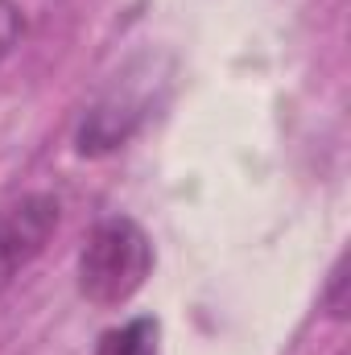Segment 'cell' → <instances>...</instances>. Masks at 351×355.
Instances as JSON below:
<instances>
[{
	"instance_id": "1",
	"label": "cell",
	"mask_w": 351,
	"mask_h": 355,
	"mask_svg": "<svg viewBox=\"0 0 351 355\" xmlns=\"http://www.w3.org/2000/svg\"><path fill=\"white\" fill-rule=\"evenodd\" d=\"M153 261L157 257H153L149 232L128 215H108L91 227L87 244L79 252V268H75L79 297L99 310L124 306L153 277Z\"/></svg>"
},
{
	"instance_id": "2",
	"label": "cell",
	"mask_w": 351,
	"mask_h": 355,
	"mask_svg": "<svg viewBox=\"0 0 351 355\" xmlns=\"http://www.w3.org/2000/svg\"><path fill=\"white\" fill-rule=\"evenodd\" d=\"M62 223V202L50 190H29L0 207V293L33 265Z\"/></svg>"
},
{
	"instance_id": "3",
	"label": "cell",
	"mask_w": 351,
	"mask_h": 355,
	"mask_svg": "<svg viewBox=\"0 0 351 355\" xmlns=\"http://www.w3.org/2000/svg\"><path fill=\"white\" fill-rule=\"evenodd\" d=\"M157 339H162L157 318L141 314V318H128L124 327H112L99 339L95 355H157Z\"/></svg>"
},
{
	"instance_id": "4",
	"label": "cell",
	"mask_w": 351,
	"mask_h": 355,
	"mask_svg": "<svg viewBox=\"0 0 351 355\" xmlns=\"http://www.w3.org/2000/svg\"><path fill=\"white\" fill-rule=\"evenodd\" d=\"M323 306L331 310V318H335V322H343V318H348V252H343V257L335 261V268H331V281H327Z\"/></svg>"
},
{
	"instance_id": "5",
	"label": "cell",
	"mask_w": 351,
	"mask_h": 355,
	"mask_svg": "<svg viewBox=\"0 0 351 355\" xmlns=\"http://www.w3.org/2000/svg\"><path fill=\"white\" fill-rule=\"evenodd\" d=\"M21 33H25V12H21V4H17V0H0V62L12 54V46L21 42Z\"/></svg>"
}]
</instances>
